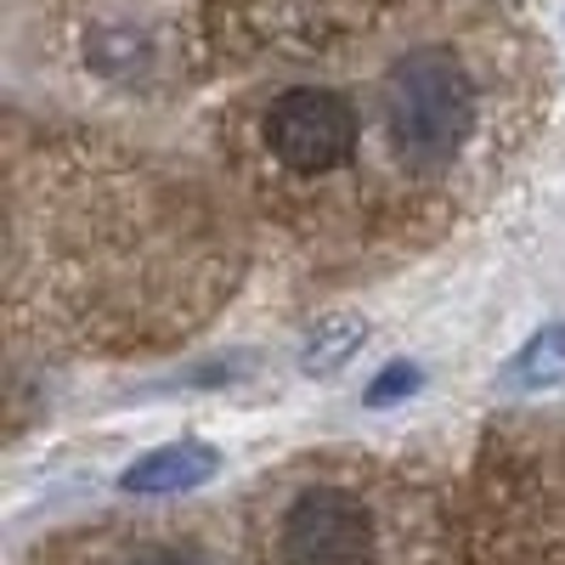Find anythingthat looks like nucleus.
Here are the masks:
<instances>
[{
  "mask_svg": "<svg viewBox=\"0 0 565 565\" xmlns=\"http://www.w3.org/2000/svg\"><path fill=\"white\" fill-rule=\"evenodd\" d=\"M407 487L362 469H311L271 498L266 565H407Z\"/></svg>",
  "mask_w": 565,
  "mask_h": 565,
  "instance_id": "1",
  "label": "nucleus"
},
{
  "mask_svg": "<svg viewBox=\"0 0 565 565\" xmlns=\"http://www.w3.org/2000/svg\"><path fill=\"white\" fill-rule=\"evenodd\" d=\"M380 130L402 175L436 181L469 153L481 130V85L452 45L424 40L380 79Z\"/></svg>",
  "mask_w": 565,
  "mask_h": 565,
  "instance_id": "2",
  "label": "nucleus"
},
{
  "mask_svg": "<svg viewBox=\"0 0 565 565\" xmlns=\"http://www.w3.org/2000/svg\"><path fill=\"white\" fill-rule=\"evenodd\" d=\"M260 153L295 181H328L362 153V114L328 85H282L260 108Z\"/></svg>",
  "mask_w": 565,
  "mask_h": 565,
  "instance_id": "3",
  "label": "nucleus"
},
{
  "mask_svg": "<svg viewBox=\"0 0 565 565\" xmlns=\"http://www.w3.org/2000/svg\"><path fill=\"white\" fill-rule=\"evenodd\" d=\"M215 469H221V452L199 436H186V441H170V447H153L148 458H136L119 487L136 492V498H170V492L204 487Z\"/></svg>",
  "mask_w": 565,
  "mask_h": 565,
  "instance_id": "4",
  "label": "nucleus"
},
{
  "mask_svg": "<svg viewBox=\"0 0 565 565\" xmlns=\"http://www.w3.org/2000/svg\"><path fill=\"white\" fill-rule=\"evenodd\" d=\"M503 385H514V391H548V385H565V322L537 328V334L509 356Z\"/></svg>",
  "mask_w": 565,
  "mask_h": 565,
  "instance_id": "5",
  "label": "nucleus"
},
{
  "mask_svg": "<svg viewBox=\"0 0 565 565\" xmlns=\"http://www.w3.org/2000/svg\"><path fill=\"white\" fill-rule=\"evenodd\" d=\"M367 340V328L356 317H322L306 345H300V373H311V380H328V373H340Z\"/></svg>",
  "mask_w": 565,
  "mask_h": 565,
  "instance_id": "6",
  "label": "nucleus"
},
{
  "mask_svg": "<svg viewBox=\"0 0 565 565\" xmlns=\"http://www.w3.org/2000/svg\"><path fill=\"white\" fill-rule=\"evenodd\" d=\"M103 565H221L204 543L193 537H170V532H136V537H119Z\"/></svg>",
  "mask_w": 565,
  "mask_h": 565,
  "instance_id": "7",
  "label": "nucleus"
},
{
  "mask_svg": "<svg viewBox=\"0 0 565 565\" xmlns=\"http://www.w3.org/2000/svg\"><path fill=\"white\" fill-rule=\"evenodd\" d=\"M413 391H418V367H413V362H396V367H385L380 380H373V391H367V407L402 402V396H413Z\"/></svg>",
  "mask_w": 565,
  "mask_h": 565,
  "instance_id": "8",
  "label": "nucleus"
}]
</instances>
